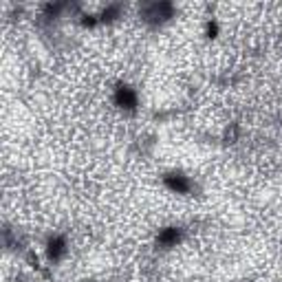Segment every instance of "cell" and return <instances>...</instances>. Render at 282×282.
I'll return each instance as SVG.
<instances>
[{"mask_svg":"<svg viewBox=\"0 0 282 282\" xmlns=\"http://www.w3.org/2000/svg\"><path fill=\"white\" fill-rule=\"evenodd\" d=\"M166 183L175 192H187L190 190V181H187V176H183V175H170L166 178Z\"/></svg>","mask_w":282,"mask_h":282,"instance_id":"obj_2","label":"cell"},{"mask_svg":"<svg viewBox=\"0 0 282 282\" xmlns=\"http://www.w3.org/2000/svg\"><path fill=\"white\" fill-rule=\"evenodd\" d=\"M49 258L51 260H60V258L67 253V243H64V238H60V236H55V238H51L49 241Z\"/></svg>","mask_w":282,"mask_h":282,"instance_id":"obj_1","label":"cell"},{"mask_svg":"<svg viewBox=\"0 0 282 282\" xmlns=\"http://www.w3.org/2000/svg\"><path fill=\"white\" fill-rule=\"evenodd\" d=\"M117 102H119V106H124V108H133L137 104V97H135V93L130 91L128 86H124V88H119V93H117Z\"/></svg>","mask_w":282,"mask_h":282,"instance_id":"obj_3","label":"cell"},{"mask_svg":"<svg viewBox=\"0 0 282 282\" xmlns=\"http://www.w3.org/2000/svg\"><path fill=\"white\" fill-rule=\"evenodd\" d=\"M159 238H161L163 245H175V243L178 241V232L175 227H170V229H166V232H161V236Z\"/></svg>","mask_w":282,"mask_h":282,"instance_id":"obj_4","label":"cell"}]
</instances>
